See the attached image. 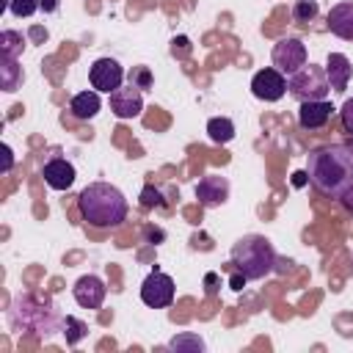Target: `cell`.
Wrapping results in <instances>:
<instances>
[{"instance_id": "6da1fadb", "label": "cell", "mask_w": 353, "mask_h": 353, "mask_svg": "<svg viewBox=\"0 0 353 353\" xmlns=\"http://www.w3.org/2000/svg\"><path fill=\"white\" fill-rule=\"evenodd\" d=\"M309 182L325 193L339 199L353 185V149L347 143H331L309 152Z\"/></svg>"}, {"instance_id": "7a4b0ae2", "label": "cell", "mask_w": 353, "mask_h": 353, "mask_svg": "<svg viewBox=\"0 0 353 353\" xmlns=\"http://www.w3.org/2000/svg\"><path fill=\"white\" fill-rule=\"evenodd\" d=\"M77 210L85 223L97 229H113L127 218V199L110 182H91L80 190Z\"/></svg>"}, {"instance_id": "3957f363", "label": "cell", "mask_w": 353, "mask_h": 353, "mask_svg": "<svg viewBox=\"0 0 353 353\" xmlns=\"http://www.w3.org/2000/svg\"><path fill=\"white\" fill-rule=\"evenodd\" d=\"M232 265L251 281L265 279L276 268V248L262 234H245L232 245Z\"/></svg>"}, {"instance_id": "277c9868", "label": "cell", "mask_w": 353, "mask_h": 353, "mask_svg": "<svg viewBox=\"0 0 353 353\" xmlns=\"http://www.w3.org/2000/svg\"><path fill=\"white\" fill-rule=\"evenodd\" d=\"M287 88H290V94L298 97L301 102L325 99V94L331 91L328 77H325V69L317 66V63H309V66L298 69L295 74H290V77H287Z\"/></svg>"}, {"instance_id": "5b68a950", "label": "cell", "mask_w": 353, "mask_h": 353, "mask_svg": "<svg viewBox=\"0 0 353 353\" xmlns=\"http://www.w3.org/2000/svg\"><path fill=\"white\" fill-rule=\"evenodd\" d=\"M306 58H309L306 55V44L301 39H295V36H287V39L276 41V47H273V66L284 77H290L298 69H303L306 66Z\"/></svg>"}, {"instance_id": "8992f818", "label": "cell", "mask_w": 353, "mask_h": 353, "mask_svg": "<svg viewBox=\"0 0 353 353\" xmlns=\"http://www.w3.org/2000/svg\"><path fill=\"white\" fill-rule=\"evenodd\" d=\"M174 292H176L174 279H171L168 273H160V270H152V273L143 279V284H141V301H143L146 306H152V309H165V306H171V303H174Z\"/></svg>"}, {"instance_id": "52a82bcc", "label": "cell", "mask_w": 353, "mask_h": 353, "mask_svg": "<svg viewBox=\"0 0 353 353\" xmlns=\"http://www.w3.org/2000/svg\"><path fill=\"white\" fill-rule=\"evenodd\" d=\"M88 80L94 85V91H105V94H113L116 88H121V80H124V69L116 58H97L88 69Z\"/></svg>"}, {"instance_id": "ba28073f", "label": "cell", "mask_w": 353, "mask_h": 353, "mask_svg": "<svg viewBox=\"0 0 353 353\" xmlns=\"http://www.w3.org/2000/svg\"><path fill=\"white\" fill-rule=\"evenodd\" d=\"M287 91V77L276 69V66H268V69H259L254 77H251V94L262 102H279Z\"/></svg>"}, {"instance_id": "9c48e42d", "label": "cell", "mask_w": 353, "mask_h": 353, "mask_svg": "<svg viewBox=\"0 0 353 353\" xmlns=\"http://www.w3.org/2000/svg\"><path fill=\"white\" fill-rule=\"evenodd\" d=\"M72 292H74V301H77L83 309H99V306L105 303L108 287H105V281H102L99 276L85 273V276H80V279L74 281Z\"/></svg>"}, {"instance_id": "30bf717a", "label": "cell", "mask_w": 353, "mask_h": 353, "mask_svg": "<svg viewBox=\"0 0 353 353\" xmlns=\"http://www.w3.org/2000/svg\"><path fill=\"white\" fill-rule=\"evenodd\" d=\"M110 110H113L119 119H135V116H141V110H143L141 88H135L132 83L116 88V91L110 94Z\"/></svg>"}, {"instance_id": "8fae6325", "label": "cell", "mask_w": 353, "mask_h": 353, "mask_svg": "<svg viewBox=\"0 0 353 353\" xmlns=\"http://www.w3.org/2000/svg\"><path fill=\"white\" fill-rule=\"evenodd\" d=\"M196 199L204 207H218L229 199V179L221 174H207L196 182Z\"/></svg>"}, {"instance_id": "7c38bea8", "label": "cell", "mask_w": 353, "mask_h": 353, "mask_svg": "<svg viewBox=\"0 0 353 353\" xmlns=\"http://www.w3.org/2000/svg\"><path fill=\"white\" fill-rule=\"evenodd\" d=\"M323 69H325L328 85H331L336 94H342V91L347 88L350 77H353V63H350V58H347L345 52H328V61H325Z\"/></svg>"}, {"instance_id": "4fadbf2b", "label": "cell", "mask_w": 353, "mask_h": 353, "mask_svg": "<svg viewBox=\"0 0 353 353\" xmlns=\"http://www.w3.org/2000/svg\"><path fill=\"white\" fill-rule=\"evenodd\" d=\"M334 113V105L328 99H309V102H301V110H298V124L303 130H320L328 124Z\"/></svg>"}, {"instance_id": "5bb4252c", "label": "cell", "mask_w": 353, "mask_h": 353, "mask_svg": "<svg viewBox=\"0 0 353 353\" xmlns=\"http://www.w3.org/2000/svg\"><path fill=\"white\" fill-rule=\"evenodd\" d=\"M41 176H44V182H47L52 190H69L77 174H74V165H72L69 160H63V157H52V160L44 163Z\"/></svg>"}, {"instance_id": "9a60e30c", "label": "cell", "mask_w": 353, "mask_h": 353, "mask_svg": "<svg viewBox=\"0 0 353 353\" xmlns=\"http://www.w3.org/2000/svg\"><path fill=\"white\" fill-rule=\"evenodd\" d=\"M328 30L345 41H353V3H336L328 11Z\"/></svg>"}, {"instance_id": "2e32d148", "label": "cell", "mask_w": 353, "mask_h": 353, "mask_svg": "<svg viewBox=\"0 0 353 353\" xmlns=\"http://www.w3.org/2000/svg\"><path fill=\"white\" fill-rule=\"evenodd\" d=\"M99 108H102V99H99V94H97V91H80V94H74V97H72V102H69L72 116H74V119H80V121L94 119V116L99 113Z\"/></svg>"}, {"instance_id": "e0dca14e", "label": "cell", "mask_w": 353, "mask_h": 353, "mask_svg": "<svg viewBox=\"0 0 353 353\" xmlns=\"http://www.w3.org/2000/svg\"><path fill=\"white\" fill-rule=\"evenodd\" d=\"M234 132L237 130H234V121L229 116H212L207 121V135L212 143H229L234 138Z\"/></svg>"}, {"instance_id": "ac0fdd59", "label": "cell", "mask_w": 353, "mask_h": 353, "mask_svg": "<svg viewBox=\"0 0 353 353\" xmlns=\"http://www.w3.org/2000/svg\"><path fill=\"white\" fill-rule=\"evenodd\" d=\"M0 83H3V91H17V88H19V83H22V69L17 66V58L3 55V61H0Z\"/></svg>"}, {"instance_id": "d6986e66", "label": "cell", "mask_w": 353, "mask_h": 353, "mask_svg": "<svg viewBox=\"0 0 353 353\" xmlns=\"http://www.w3.org/2000/svg\"><path fill=\"white\" fill-rule=\"evenodd\" d=\"M317 11H320V8H317V0H295V3H292V19L301 22V25L314 22Z\"/></svg>"}, {"instance_id": "ffe728a7", "label": "cell", "mask_w": 353, "mask_h": 353, "mask_svg": "<svg viewBox=\"0 0 353 353\" xmlns=\"http://www.w3.org/2000/svg\"><path fill=\"white\" fill-rule=\"evenodd\" d=\"M171 350H188V353H199L204 350V339L196 336V334H176L171 342H168Z\"/></svg>"}, {"instance_id": "44dd1931", "label": "cell", "mask_w": 353, "mask_h": 353, "mask_svg": "<svg viewBox=\"0 0 353 353\" xmlns=\"http://www.w3.org/2000/svg\"><path fill=\"white\" fill-rule=\"evenodd\" d=\"M0 50H3V55L17 58V52L22 50V36L17 30H3L0 33Z\"/></svg>"}, {"instance_id": "7402d4cb", "label": "cell", "mask_w": 353, "mask_h": 353, "mask_svg": "<svg viewBox=\"0 0 353 353\" xmlns=\"http://www.w3.org/2000/svg\"><path fill=\"white\" fill-rule=\"evenodd\" d=\"M63 325H66V342H69V345H77V342L88 334L85 323H80L77 317H66V320H63Z\"/></svg>"}, {"instance_id": "603a6c76", "label": "cell", "mask_w": 353, "mask_h": 353, "mask_svg": "<svg viewBox=\"0 0 353 353\" xmlns=\"http://www.w3.org/2000/svg\"><path fill=\"white\" fill-rule=\"evenodd\" d=\"M41 8V0H8V11L14 17H30Z\"/></svg>"}, {"instance_id": "cb8c5ba5", "label": "cell", "mask_w": 353, "mask_h": 353, "mask_svg": "<svg viewBox=\"0 0 353 353\" xmlns=\"http://www.w3.org/2000/svg\"><path fill=\"white\" fill-rule=\"evenodd\" d=\"M130 83L135 88H152V72H149V66H132L130 69Z\"/></svg>"}, {"instance_id": "d4e9b609", "label": "cell", "mask_w": 353, "mask_h": 353, "mask_svg": "<svg viewBox=\"0 0 353 353\" xmlns=\"http://www.w3.org/2000/svg\"><path fill=\"white\" fill-rule=\"evenodd\" d=\"M141 204H143V207H163V193H160L157 188L146 185V188L141 190Z\"/></svg>"}, {"instance_id": "484cf974", "label": "cell", "mask_w": 353, "mask_h": 353, "mask_svg": "<svg viewBox=\"0 0 353 353\" xmlns=\"http://www.w3.org/2000/svg\"><path fill=\"white\" fill-rule=\"evenodd\" d=\"M339 119H342V130L353 135V97L342 102V108H339Z\"/></svg>"}, {"instance_id": "4316f807", "label": "cell", "mask_w": 353, "mask_h": 353, "mask_svg": "<svg viewBox=\"0 0 353 353\" xmlns=\"http://www.w3.org/2000/svg\"><path fill=\"white\" fill-rule=\"evenodd\" d=\"M171 52H174V55H188V52H190V41H188L185 36L174 39V41H171Z\"/></svg>"}, {"instance_id": "83f0119b", "label": "cell", "mask_w": 353, "mask_h": 353, "mask_svg": "<svg viewBox=\"0 0 353 353\" xmlns=\"http://www.w3.org/2000/svg\"><path fill=\"white\" fill-rule=\"evenodd\" d=\"M339 201H342V207H345L347 212H353V185H350V188H347V190L339 196Z\"/></svg>"}, {"instance_id": "f1b7e54d", "label": "cell", "mask_w": 353, "mask_h": 353, "mask_svg": "<svg viewBox=\"0 0 353 353\" xmlns=\"http://www.w3.org/2000/svg\"><path fill=\"white\" fill-rule=\"evenodd\" d=\"M3 154H6L3 171H11V165H14V152H11V146H8V143H3Z\"/></svg>"}, {"instance_id": "f546056e", "label": "cell", "mask_w": 353, "mask_h": 353, "mask_svg": "<svg viewBox=\"0 0 353 353\" xmlns=\"http://www.w3.org/2000/svg\"><path fill=\"white\" fill-rule=\"evenodd\" d=\"M245 281H248V279H245V276L237 270V273L229 279V287H232V290H243V284H245Z\"/></svg>"}, {"instance_id": "4dcf8cb0", "label": "cell", "mask_w": 353, "mask_h": 353, "mask_svg": "<svg viewBox=\"0 0 353 353\" xmlns=\"http://www.w3.org/2000/svg\"><path fill=\"white\" fill-rule=\"evenodd\" d=\"M306 179H309V174H306V171H295V174H292V185H295V188H301Z\"/></svg>"}, {"instance_id": "1f68e13d", "label": "cell", "mask_w": 353, "mask_h": 353, "mask_svg": "<svg viewBox=\"0 0 353 353\" xmlns=\"http://www.w3.org/2000/svg\"><path fill=\"white\" fill-rule=\"evenodd\" d=\"M58 3H61V0H41V11H44V14H52V11L58 8Z\"/></svg>"}, {"instance_id": "d6a6232c", "label": "cell", "mask_w": 353, "mask_h": 353, "mask_svg": "<svg viewBox=\"0 0 353 353\" xmlns=\"http://www.w3.org/2000/svg\"><path fill=\"white\" fill-rule=\"evenodd\" d=\"M30 39H33V41H44V39H47V30H44V28H33V30H30Z\"/></svg>"}]
</instances>
